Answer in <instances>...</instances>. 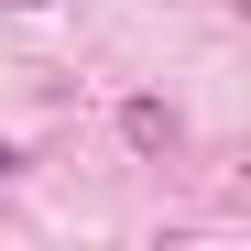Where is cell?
I'll return each mask as SVG.
<instances>
[{
	"mask_svg": "<svg viewBox=\"0 0 251 251\" xmlns=\"http://www.w3.org/2000/svg\"><path fill=\"white\" fill-rule=\"evenodd\" d=\"M120 142H131V153H175V109H164V99H131V109H120Z\"/></svg>",
	"mask_w": 251,
	"mask_h": 251,
	"instance_id": "obj_1",
	"label": "cell"
},
{
	"mask_svg": "<svg viewBox=\"0 0 251 251\" xmlns=\"http://www.w3.org/2000/svg\"><path fill=\"white\" fill-rule=\"evenodd\" d=\"M0 175H22V153H11V142H0Z\"/></svg>",
	"mask_w": 251,
	"mask_h": 251,
	"instance_id": "obj_2",
	"label": "cell"
},
{
	"mask_svg": "<svg viewBox=\"0 0 251 251\" xmlns=\"http://www.w3.org/2000/svg\"><path fill=\"white\" fill-rule=\"evenodd\" d=\"M0 11H44V0H0Z\"/></svg>",
	"mask_w": 251,
	"mask_h": 251,
	"instance_id": "obj_3",
	"label": "cell"
}]
</instances>
